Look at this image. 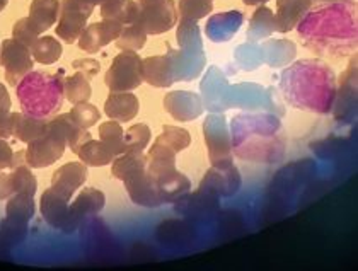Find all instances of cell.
<instances>
[{
    "label": "cell",
    "mask_w": 358,
    "mask_h": 271,
    "mask_svg": "<svg viewBox=\"0 0 358 271\" xmlns=\"http://www.w3.org/2000/svg\"><path fill=\"white\" fill-rule=\"evenodd\" d=\"M295 28L303 46L316 55L352 57L357 53V2L313 6Z\"/></svg>",
    "instance_id": "obj_1"
},
{
    "label": "cell",
    "mask_w": 358,
    "mask_h": 271,
    "mask_svg": "<svg viewBox=\"0 0 358 271\" xmlns=\"http://www.w3.org/2000/svg\"><path fill=\"white\" fill-rule=\"evenodd\" d=\"M280 89L294 108L326 115L336 99V77L324 61L301 60L283 71Z\"/></svg>",
    "instance_id": "obj_2"
},
{
    "label": "cell",
    "mask_w": 358,
    "mask_h": 271,
    "mask_svg": "<svg viewBox=\"0 0 358 271\" xmlns=\"http://www.w3.org/2000/svg\"><path fill=\"white\" fill-rule=\"evenodd\" d=\"M22 113L48 118L57 115L64 103V71L58 73L33 72L15 86Z\"/></svg>",
    "instance_id": "obj_3"
},
{
    "label": "cell",
    "mask_w": 358,
    "mask_h": 271,
    "mask_svg": "<svg viewBox=\"0 0 358 271\" xmlns=\"http://www.w3.org/2000/svg\"><path fill=\"white\" fill-rule=\"evenodd\" d=\"M147 159H149L147 161V173H149L154 184L157 186L164 203L181 198L189 191L192 183L185 174H181L176 169V159L149 156Z\"/></svg>",
    "instance_id": "obj_4"
},
{
    "label": "cell",
    "mask_w": 358,
    "mask_h": 271,
    "mask_svg": "<svg viewBox=\"0 0 358 271\" xmlns=\"http://www.w3.org/2000/svg\"><path fill=\"white\" fill-rule=\"evenodd\" d=\"M142 82V58L137 52H122L115 57L104 77V84L111 92H131Z\"/></svg>",
    "instance_id": "obj_5"
},
{
    "label": "cell",
    "mask_w": 358,
    "mask_h": 271,
    "mask_svg": "<svg viewBox=\"0 0 358 271\" xmlns=\"http://www.w3.org/2000/svg\"><path fill=\"white\" fill-rule=\"evenodd\" d=\"M205 142L208 147L210 162L213 168H231L232 164V137L229 133L227 119L224 116H208L203 126Z\"/></svg>",
    "instance_id": "obj_6"
},
{
    "label": "cell",
    "mask_w": 358,
    "mask_h": 271,
    "mask_svg": "<svg viewBox=\"0 0 358 271\" xmlns=\"http://www.w3.org/2000/svg\"><path fill=\"white\" fill-rule=\"evenodd\" d=\"M65 150H67L65 137L46 125V133L28 143V149L24 150V161L31 169H45L60 161Z\"/></svg>",
    "instance_id": "obj_7"
},
{
    "label": "cell",
    "mask_w": 358,
    "mask_h": 271,
    "mask_svg": "<svg viewBox=\"0 0 358 271\" xmlns=\"http://www.w3.org/2000/svg\"><path fill=\"white\" fill-rule=\"evenodd\" d=\"M94 6L87 0H62L58 14L57 34L67 43H76L85 29V22L91 17Z\"/></svg>",
    "instance_id": "obj_8"
},
{
    "label": "cell",
    "mask_w": 358,
    "mask_h": 271,
    "mask_svg": "<svg viewBox=\"0 0 358 271\" xmlns=\"http://www.w3.org/2000/svg\"><path fill=\"white\" fill-rule=\"evenodd\" d=\"M178 17V7L174 0L138 3V15L135 19V24H138L147 34H162L174 28Z\"/></svg>",
    "instance_id": "obj_9"
},
{
    "label": "cell",
    "mask_w": 358,
    "mask_h": 271,
    "mask_svg": "<svg viewBox=\"0 0 358 271\" xmlns=\"http://www.w3.org/2000/svg\"><path fill=\"white\" fill-rule=\"evenodd\" d=\"M0 65L6 71V80L10 86H17L33 71L34 58L31 50L17 40H3L0 43Z\"/></svg>",
    "instance_id": "obj_10"
},
{
    "label": "cell",
    "mask_w": 358,
    "mask_h": 271,
    "mask_svg": "<svg viewBox=\"0 0 358 271\" xmlns=\"http://www.w3.org/2000/svg\"><path fill=\"white\" fill-rule=\"evenodd\" d=\"M123 22L116 19H103L101 22L87 26L79 36V48L85 53H97L101 48L118 40L123 31Z\"/></svg>",
    "instance_id": "obj_11"
},
{
    "label": "cell",
    "mask_w": 358,
    "mask_h": 271,
    "mask_svg": "<svg viewBox=\"0 0 358 271\" xmlns=\"http://www.w3.org/2000/svg\"><path fill=\"white\" fill-rule=\"evenodd\" d=\"M36 191V177L33 176L31 168L26 162H17L9 173H0V200H9L17 193L34 196Z\"/></svg>",
    "instance_id": "obj_12"
},
{
    "label": "cell",
    "mask_w": 358,
    "mask_h": 271,
    "mask_svg": "<svg viewBox=\"0 0 358 271\" xmlns=\"http://www.w3.org/2000/svg\"><path fill=\"white\" fill-rule=\"evenodd\" d=\"M34 215V196L17 193L10 196L6 207V222L2 228L7 234H24Z\"/></svg>",
    "instance_id": "obj_13"
},
{
    "label": "cell",
    "mask_w": 358,
    "mask_h": 271,
    "mask_svg": "<svg viewBox=\"0 0 358 271\" xmlns=\"http://www.w3.org/2000/svg\"><path fill=\"white\" fill-rule=\"evenodd\" d=\"M69 198H65L62 193H58L55 188L50 186L45 193L41 195L40 208L41 215L46 222L52 227L60 228L64 232L70 230V205Z\"/></svg>",
    "instance_id": "obj_14"
},
{
    "label": "cell",
    "mask_w": 358,
    "mask_h": 271,
    "mask_svg": "<svg viewBox=\"0 0 358 271\" xmlns=\"http://www.w3.org/2000/svg\"><path fill=\"white\" fill-rule=\"evenodd\" d=\"M124 188H127L128 196L138 207L145 208H157L164 203L161 193H159L157 186L154 184V181L150 180L147 169L134 174L131 177H128L127 181H123Z\"/></svg>",
    "instance_id": "obj_15"
},
{
    "label": "cell",
    "mask_w": 358,
    "mask_h": 271,
    "mask_svg": "<svg viewBox=\"0 0 358 271\" xmlns=\"http://www.w3.org/2000/svg\"><path fill=\"white\" fill-rule=\"evenodd\" d=\"M106 205V196L97 188H84L70 205V230H76L87 217L97 215Z\"/></svg>",
    "instance_id": "obj_16"
},
{
    "label": "cell",
    "mask_w": 358,
    "mask_h": 271,
    "mask_svg": "<svg viewBox=\"0 0 358 271\" xmlns=\"http://www.w3.org/2000/svg\"><path fill=\"white\" fill-rule=\"evenodd\" d=\"M85 180H87V166L84 162H67L53 173L52 188L62 193L65 198L72 200L73 193L83 188Z\"/></svg>",
    "instance_id": "obj_17"
},
{
    "label": "cell",
    "mask_w": 358,
    "mask_h": 271,
    "mask_svg": "<svg viewBox=\"0 0 358 271\" xmlns=\"http://www.w3.org/2000/svg\"><path fill=\"white\" fill-rule=\"evenodd\" d=\"M192 145V135L181 126L166 125L162 133L152 143L149 156H166L176 157L181 150L188 149Z\"/></svg>",
    "instance_id": "obj_18"
},
{
    "label": "cell",
    "mask_w": 358,
    "mask_h": 271,
    "mask_svg": "<svg viewBox=\"0 0 358 271\" xmlns=\"http://www.w3.org/2000/svg\"><path fill=\"white\" fill-rule=\"evenodd\" d=\"M140 111V101L134 92H110L104 103V113L110 119L120 123H128L137 118Z\"/></svg>",
    "instance_id": "obj_19"
},
{
    "label": "cell",
    "mask_w": 358,
    "mask_h": 271,
    "mask_svg": "<svg viewBox=\"0 0 358 271\" xmlns=\"http://www.w3.org/2000/svg\"><path fill=\"white\" fill-rule=\"evenodd\" d=\"M166 110L179 122H189L201 115V101L196 94L186 91L169 92L164 99Z\"/></svg>",
    "instance_id": "obj_20"
},
{
    "label": "cell",
    "mask_w": 358,
    "mask_h": 271,
    "mask_svg": "<svg viewBox=\"0 0 358 271\" xmlns=\"http://www.w3.org/2000/svg\"><path fill=\"white\" fill-rule=\"evenodd\" d=\"M314 0H276V31L289 33L301 22V19L309 13Z\"/></svg>",
    "instance_id": "obj_21"
},
{
    "label": "cell",
    "mask_w": 358,
    "mask_h": 271,
    "mask_svg": "<svg viewBox=\"0 0 358 271\" xmlns=\"http://www.w3.org/2000/svg\"><path fill=\"white\" fill-rule=\"evenodd\" d=\"M142 79L149 86L169 87L176 80L169 57L155 55L142 60Z\"/></svg>",
    "instance_id": "obj_22"
},
{
    "label": "cell",
    "mask_w": 358,
    "mask_h": 271,
    "mask_svg": "<svg viewBox=\"0 0 358 271\" xmlns=\"http://www.w3.org/2000/svg\"><path fill=\"white\" fill-rule=\"evenodd\" d=\"M241 184V174L237 173L234 166L231 168H213L207 174V180L203 181V188H208V193L212 195H236Z\"/></svg>",
    "instance_id": "obj_23"
},
{
    "label": "cell",
    "mask_w": 358,
    "mask_h": 271,
    "mask_svg": "<svg viewBox=\"0 0 358 271\" xmlns=\"http://www.w3.org/2000/svg\"><path fill=\"white\" fill-rule=\"evenodd\" d=\"M244 17L243 14L232 10V13H222L210 17L207 24V36L212 41H227L237 33V29L243 26Z\"/></svg>",
    "instance_id": "obj_24"
},
{
    "label": "cell",
    "mask_w": 358,
    "mask_h": 271,
    "mask_svg": "<svg viewBox=\"0 0 358 271\" xmlns=\"http://www.w3.org/2000/svg\"><path fill=\"white\" fill-rule=\"evenodd\" d=\"M48 119L36 118L26 113H14V133L13 137L22 143H31L46 133Z\"/></svg>",
    "instance_id": "obj_25"
},
{
    "label": "cell",
    "mask_w": 358,
    "mask_h": 271,
    "mask_svg": "<svg viewBox=\"0 0 358 271\" xmlns=\"http://www.w3.org/2000/svg\"><path fill=\"white\" fill-rule=\"evenodd\" d=\"M58 14H60V0H33L28 17L40 33H45L58 21Z\"/></svg>",
    "instance_id": "obj_26"
},
{
    "label": "cell",
    "mask_w": 358,
    "mask_h": 271,
    "mask_svg": "<svg viewBox=\"0 0 358 271\" xmlns=\"http://www.w3.org/2000/svg\"><path fill=\"white\" fill-rule=\"evenodd\" d=\"M77 156H79L80 162H84L85 166H91V168H103V166H110L113 159L116 157V154L113 152L110 145H106L103 140H87L77 150Z\"/></svg>",
    "instance_id": "obj_27"
},
{
    "label": "cell",
    "mask_w": 358,
    "mask_h": 271,
    "mask_svg": "<svg viewBox=\"0 0 358 271\" xmlns=\"http://www.w3.org/2000/svg\"><path fill=\"white\" fill-rule=\"evenodd\" d=\"M147 156L143 152H124L113 159L111 173L120 181H127L134 174L147 169Z\"/></svg>",
    "instance_id": "obj_28"
},
{
    "label": "cell",
    "mask_w": 358,
    "mask_h": 271,
    "mask_svg": "<svg viewBox=\"0 0 358 271\" xmlns=\"http://www.w3.org/2000/svg\"><path fill=\"white\" fill-rule=\"evenodd\" d=\"M276 31V22H275V14L273 10L268 9L266 6H262L256 9V13L252 14L251 22H249L248 29V38L249 41L262 40V38L270 36Z\"/></svg>",
    "instance_id": "obj_29"
},
{
    "label": "cell",
    "mask_w": 358,
    "mask_h": 271,
    "mask_svg": "<svg viewBox=\"0 0 358 271\" xmlns=\"http://www.w3.org/2000/svg\"><path fill=\"white\" fill-rule=\"evenodd\" d=\"M92 87L89 84V79L80 72H76L73 75L64 79V98L72 104L85 103L91 99Z\"/></svg>",
    "instance_id": "obj_30"
},
{
    "label": "cell",
    "mask_w": 358,
    "mask_h": 271,
    "mask_svg": "<svg viewBox=\"0 0 358 271\" xmlns=\"http://www.w3.org/2000/svg\"><path fill=\"white\" fill-rule=\"evenodd\" d=\"M62 53H64V48L53 36L38 38L34 45L31 46V55H33L34 61L41 65H53L60 60Z\"/></svg>",
    "instance_id": "obj_31"
},
{
    "label": "cell",
    "mask_w": 358,
    "mask_h": 271,
    "mask_svg": "<svg viewBox=\"0 0 358 271\" xmlns=\"http://www.w3.org/2000/svg\"><path fill=\"white\" fill-rule=\"evenodd\" d=\"M152 131L145 123H137L124 130L123 135V154L124 152H143L149 147Z\"/></svg>",
    "instance_id": "obj_32"
},
{
    "label": "cell",
    "mask_w": 358,
    "mask_h": 271,
    "mask_svg": "<svg viewBox=\"0 0 358 271\" xmlns=\"http://www.w3.org/2000/svg\"><path fill=\"white\" fill-rule=\"evenodd\" d=\"M213 9V0H179L178 14L179 21L196 22L207 17Z\"/></svg>",
    "instance_id": "obj_33"
},
{
    "label": "cell",
    "mask_w": 358,
    "mask_h": 271,
    "mask_svg": "<svg viewBox=\"0 0 358 271\" xmlns=\"http://www.w3.org/2000/svg\"><path fill=\"white\" fill-rule=\"evenodd\" d=\"M147 36L145 33L138 24L131 22V24H124L122 34L116 40V46H118L122 52H138L145 46Z\"/></svg>",
    "instance_id": "obj_34"
},
{
    "label": "cell",
    "mask_w": 358,
    "mask_h": 271,
    "mask_svg": "<svg viewBox=\"0 0 358 271\" xmlns=\"http://www.w3.org/2000/svg\"><path fill=\"white\" fill-rule=\"evenodd\" d=\"M70 118L80 126V129L89 130L91 126H94L97 122L101 119V111L97 110L94 104H91L89 101L85 103H79V104H73L72 110L69 111Z\"/></svg>",
    "instance_id": "obj_35"
},
{
    "label": "cell",
    "mask_w": 358,
    "mask_h": 271,
    "mask_svg": "<svg viewBox=\"0 0 358 271\" xmlns=\"http://www.w3.org/2000/svg\"><path fill=\"white\" fill-rule=\"evenodd\" d=\"M123 126L120 125V122H115V119H108L106 123L99 125V138L106 145L111 147L116 156L123 154Z\"/></svg>",
    "instance_id": "obj_36"
},
{
    "label": "cell",
    "mask_w": 358,
    "mask_h": 271,
    "mask_svg": "<svg viewBox=\"0 0 358 271\" xmlns=\"http://www.w3.org/2000/svg\"><path fill=\"white\" fill-rule=\"evenodd\" d=\"M40 31H38L36 26L31 22L29 17H24V19H19L17 22L14 24L13 28V36L14 40H17L19 43L26 45L28 48L31 50V46L34 45V41L40 38Z\"/></svg>",
    "instance_id": "obj_37"
},
{
    "label": "cell",
    "mask_w": 358,
    "mask_h": 271,
    "mask_svg": "<svg viewBox=\"0 0 358 271\" xmlns=\"http://www.w3.org/2000/svg\"><path fill=\"white\" fill-rule=\"evenodd\" d=\"M73 68L91 80V79H94L97 73H99L101 64L97 60H94V58H83V60L73 61Z\"/></svg>",
    "instance_id": "obj_38"
},
{
    "label": "cell",
    "mask_w": 358,
    "mask_h": 271,
    "mask_svg": "<svg viewBox=\"0 0 358 271\" xmlns=\"http://www.w3.org/2000/svg\"><path fill=\"white\" fill-rule=\"evenodd\" d=\"M14 159H15V152L13 147L9 145V142L0 138V173L6 171V169H13Z\"/></svg>",
    "instance_id": "obj_39"
},
{
    "label": "cell",
    "mask_w": 358,
    "mask_h": 271,
    "mask_svg": "<svg viewBox=\"0 0 358 271\" xmlns=\"http://www.w3.org/2000/svg\"><path fill=\"white\" fill-rule=\"evenodd\" d=\"M14 133V113L0 110V138L7 140Z\"/></svg>",
    "instance_id": "obj_40"
},
{
    "label": "cell",
    "mask_w": 358,
    "mask_h": 271,
    "mask_svg": "<svg viewBox=\"0 0 358 271\" xmlns=\"http://www.w3.org/2000/svg\"><path fill=\"white\" fill-rule=\"evenodd\" d=\"M10 106H13V101H10L9 92H7L3 84H0V110L10 111Z\"/></svg>",
    "instance_id": "obj_41"
},
{
    "label": "cell",
    "mask_w": 358,
    "mask_h": 271,
    "mask_svg": "<svg viewBox=\"0 0 358 271\" xmlns=\"http://www.w3.org/2000/svg\"><path fill=\"white\" fill-rule=\"evenodd\" d=\"M244 3H248V6H264L266 2H270V0H243Z\"/></svg>",
    "instance_id": "obj_42"
},
{
    "label": "cell",
    "mask_w": 358,
    "mask_h": 271,
    "mask_svg": "<svg viewBox=\"0 0 358 271\" xmlns=\"http://www.w3.org/2000/svg\"><path fill=\"white\" fill-rule=\"evenodd\" d=\"M317 3H331V2H343V0H314Z\"/></svg>",
    "instance_id": "obj_43"
},
{
    "label": "cell",
    "mask_w": 358,
    "mask_h": 271,
    "mask_svg": "<svg viewBox=\"0 0 358 271\" xmlns=\"http://www.w3.org/2000/svg\"><path fill=\"white\" fill-rule=\"evenodd\" d=\"M155 2H162V0H138V3H155Z\"/></svg>",
    "instance_id": "obj_44"
},
{
    "label": "cell",
    "mask_w": 358,
    "mask_h": 271,
    "mask_svg": "<svg viewBox=\"0 0 358 271\" xmlns=\"http://www.w3.org/2000/svg\"><path fill=\"white\" fill-rule=\"evenodd\" d=\"M7 2H9V0H0V13H2V10H3V9H6Z\"/></svg>",
    "instance_id": "obj_45"
}]
</instances>
